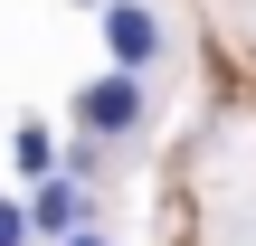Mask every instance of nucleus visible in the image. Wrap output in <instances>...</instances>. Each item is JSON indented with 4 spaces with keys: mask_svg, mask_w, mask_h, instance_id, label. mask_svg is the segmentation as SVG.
Instances as JSON below:
<instances>
[{
    "mask_svg": "<svg viewBox=\"0 0 256 246\" xmlns=\"http://www.w3.org/2000/svg\"><path fill=\"white\" fill-rule=\"evenodd\" d=\"M142 123H152V76H86V85H76V133H86V142L124 152Z\"/></svg>",
    "mask_w": 256,
    "mask_h": 246,
    "instance_id": "nucleus-1",
    "label": "nucleus"
},
{
    "mask_svg": "<svg viewBox=\"0 0 256 246\" xmlns=\"http://www.w3.org/2000/svg\"><path fill=\"white\" fill-rule=\"evenodd\" d=\"M95 19H104V57H114V76H152V66H162L171 28H162L152 0H114V9H95Z\"/></svg>",
    "mask_w": 256,
    "mask_h": 246,
    "instance_id": "nucleus-2",
    "label": "nucleus"
},
{
    "mask_svg": "<svg viewBox=\"0 0 256 246\" xmlns=\"http://www.w3.org/2000/svg\"><path fill=\"white\" fill-rule=\"evenodd\" d=\"M19 218H28V246H66L76 228H95V190H76V180H38V190L19 199Z\"/></svg>",
    "mask_w": 256,
    "mask_h": 246,
    "instance_id": "nucleus-3",
    "label": "nucleus"
},
{
    "mask_svg": "<svg viewBox=\"0 0 256 246\" xmlns=\"http://www.w3.org/2000/svg\"><path fill=\"white\" fill-rule=\"evenodd\" d=\"M10 161H19V180H28V190H38V180H57V133H48V123H19V133H10Z\"/></svg>",
    "mask_w": 256,
    "mask_h": 246,
    "instance_id": "nucleus-4",
    "label": "nucleus"
},
{
    "mask_svg": "<svg viewBox=\"0 0 256 246\" xmlns=\"http://www.w3.org/2000/svg\"><path fill=\"white\" fill-rule=\"evenodd\" d=\"M0 246H28V218H19V199H0Z\"/></svg>",
    "mask_w": 256,
    "mask_h": 246,
    "instance_id": "nucleus-5",
    "label": "nucleus"
},
{
    "mask_svg": "<svg viewBox=\"0 0 256 246\" xmlns=\"http://www.w3.org/2000/svg\"><path fill=\"white\" fill-rule=\"evenodd\" d=\"M66 246H114V237H104V228H76V237H66Z\"/></svg>",
    "mask_w": 256,
    "mask_h": 246,
    "instance_id": "nucleus-6",
    "label": "nucleus"
},
{
    "mask_svg": "<svg viewBox=\"0 0 256 246\" xmlns=\"http://www.w3.org/2000/svg\"><path fill=\"white\" fill-rule=\"evenodd\" d=\"M76 9H114V0H76Z\"/></svg>",
    "mask_w": 256,
    "mask_h": 246,
    "instance_id": "nucleus-7",
    "label": "nucleus"
}]
</instances>
